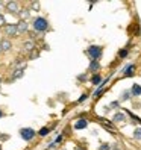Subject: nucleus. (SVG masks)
<instances>
[{
	"instance_id": "25",
	"label": "nucleus",
	"mask_w": 141,
	"mask_h": 150,
	"mask_svg": "<svg viewBox=\"0 0 141 150\" xmlns=\"http://www.w3.org/2000/svg\"><path fill=\"white\" fill-rule=\"evenodd\" d=\"M38 56H40V52H38L37 49H35V50L32 52V53H30V56H29V58H30V59H35V58H38Z\"/></svg>"
},
{
	"instance_id": "1",
	"label": "nucleus",
	"mask_w": 141,
	"mask_h": 150,
	"mask_svg": "<svg viewBox=\"0 0 141 150\" xmlns=\"http://www.w3.org/2000/svg\"><path fill=\"white\" fill-rule=\"evenodd\" d=\"M32 28L35 29V32L38 33H44L49 30V21L44 17H35L32 21Z\"/></svg>"
},
{
	"instance_id": "30",
	"label": "nucleus",
	"mask_w": 141,
	"mask_h": 150,
	"mask_svg": "<svg viewBox=\"0 0 141 150\" xmlns=\"http://www.w3.org/2000/svg\"><path fill=\"white\" fill-rule=\"evenodd\" d=\"M2 117H3V111H2V109H0V118H2Z\"/></svg>"
},
{
	"instance_id": "21",
	"label": "nucleus",
	"mask_w": 141,
	"mask_h": 150,
	"mask_svg": "<svg viewBox=\"0 0 141 150\" xmlns=\"http://www.w3.org/2000/svg\"><path fill=\"white\" fill-rule=\"evenodd\" d=\"M109 108H111V109H118V108H120V100L111 102V103H109Z\"/></svg>"
},
{
	"instance_id": "24",
	"label": "nucleus",
	"mask_w": 141,
	"mask_h": 150,
	"mask_svg": "<svg viewBox=\"0 0 141 150\" xmlns=\"http://www.w3.org/2000/svg\"><path fill=\"white\" fill-rule=\"evenodd\" d=\"M30 8H32L33 11H38V9H40V3H38V2H32V3H30Z\"/></svg>"
},
{
	"instance_id": "13",
	"label": "nucleus",
	"mask_w": 141,
	"mask_h": 150,
	"mask_svg": "<svg viewBox=\"0 0 141 150\" xmlns=\"http://www.w3.org/2000/svg\"><path fill=\"white\" fill-rule=\"evenodd\" d=\"M11 47H12V44H11L9 40H2V41H0V50H2V52L11 50Z\"/></svg>"
},
{
	"instance_id": "22",
	"label": "nucleus",
	"mask_w": 141,
	"mask_h": 150,
	"mask_svg": "<svg viewBox=\"0 0 141 150\" xmlns=\"http://www.w3.org/2000/svg\"><path fill=\"white\" fill-rule=\"evenodd\" d=\"M88 97H90V94H86V93H85V94H82L81 97H79V100H77V103H84L85 100H88Z\"/></svg>"
},
{
	"instance_id": "7",
	"label": "nucleus",
	"mask_w": 141,
	"mask_h": 150,
	"mask_svg": "<svg viewBox=\"0 0 141 150\" xmlns=\"http://www.w3.org/2000/svg\"><path fill=\"white\" fill-rule=\"evenodd\" d=\"M126 120H128V114L126 112L118 111V112H115L112 115V123H123V121H126Z\"/></svg>"
},
{
	"instance_id": "19",
	"label": "nucleus",
	"mask_w": 141,
	"mask_h": 150,
	"mask_svg": "<svg viewBox=\"0 0 141 150\" xmlns=\"http://www.w3.org/2000/svg\"><path fill=\"white\" fill-rule=\"evenodd\" d=\"M49 134H50V129H49V127H46V126L41 127V129L38 130V135H40V137H47Z\"/></svg>"
},
{
	"instance_id": "14",
	"label": "nucleus",
	"mask_w": 141,
	"mask_h": 150,
	"mask_svg": "<svg viewBox=\"0 0 141 150\" xmlns=\"http://www.w3.org/2000/svg\"><path fill=\"white\" fill-rule=\"evenodd\" d=\"M130 99H132V93H130V90L121 91V94H120V102H128V100H130Z\"/></svg>"
},
{
	"instance_id": "8",
	"label": "nucleus",
	"mask_w": 141,
	"mask_h": 150,
	"mask_svg": "<svg viewBox=\"0 0 141 150\" xmlns=\"http://www.w3.org/2000/svg\"><path fill=\"white\" fill-rule=\"evenodd\" d=\"M73 127H74L76 130H82V129H86V127H88V121H86L85 118H77V120L74 121Z\"/></svg>"
},
{
	"instance_id": "26",
	"label": "nucleus",
	"mask_w": 141,
	"mask_h": 150,
	"mask_svg": "<svg viewBox=\"0 0 141 150\" xmlns=\"http://www.w3.org/2000/svg\"><path fill=\"white\" fill-rule=\"evenodd\" d=\"M62 139H64V134H61L55 138V144H59V143H62Z\"/></svg>"
},
{
	"instance_id": "5",
	"label": "nucleus",
	"mask_w": 141,
	"mask_h": 150,
	"mask_svg": "<svg viewBox=\"0 0 141 150\" xmlns=\"http://www.w3.org/2000/svg\"><path fill=\"white\" fill-rule=\"evenodd\" d=\"M3 32L5 35H8V37H17L18 35V28H17V24H6L3 28Z\"/></svg>"
},
{
	"instance_id": "34",
	"label": "nucleus",
	"mask_w": 141,
	"mask_h": 150,
	"mask_svg": "<svg viewBox=\"0 0 141 150\" xmlns=\"http://www.w3.org/2000/svg\"><path fill=\"white\" fill-rule=\"evenodd\" d=\"M0 52H2V50H0Z\"/></svg>"
},
{
	"instance_id": "15",
	"label": "nucleus",
	"mask_w": 141,
	"mask_h": 150,
	"mask_svg": "<svg viewBox=\"0 0 141 150\" xmlns=\"http://www.w3.org/2000/svg\"><path fill=\"white\" fill-rule=\"evenodd\" d=\"M130 93H132V97H140L141 96V85L134 83L130 88Z\"/></svg>"
},
{
	"instance_id": "12",
	"label": "nucleus",
	"mask_w": 141,
	"mask_h": 150,
	"mask_svg": "<svg viewBox=\"0 0 141 150\" xmlns=\"http://www.w3.org/2000/svg\"><path fill=\"white\" fill-rule=\"evenodd\" d=\"M17 28H18V33H23V32H28L29 29V23L24 21V20H20L17 23Z\"/></svg>"
},
{
	"instance_id": "16",
	"label": "nucleus",
	"mask_w": 141,
	"mask_h": 150,
	"mask_svg": "<svg viewBox=\"0 0 141 150\" xmlns=\"http://www.w3.org/2000/svg\"><path fill=\"white\" fill-rule=\"evenodd\" d=\"M102 82H103V79H102V76H100L99 73H97V74H93V76H91V83H93V85L99 86V85H100Z\"/></svg>"
},
{
	"instance_id": "31",
	"label": "nucleus",
	"mask_w": 141,
	"mask_h": 150,
	"mask_svg": "<svg viewBox=\"0 0 141 150\" xmlns=\"http://www.w3.org/2000/svg\"><path fill=\"white\" fill-rule=\"evenodd\" d=\"M74 150H85V149H81V147H74Z\"/></svg>"
},
{
	"instance_id": "4",
	"label": "nucleus",
	"mask_w": 141,
	"mask_h": 150,
	"mask_svg": "<svg viewBox=\"0 0 141 150\" xmlns=\"http://www.w3.org/2000/svg\"><path fill=\"white\" fill-rule=\"evenodd\" d=\"M121 74L123 77H132V76H135V64H126L125 67L121 68Z\"/></svg>"
},
{
	"instance_id": "28",
	"label": "nucleus",
	"mask_w": 141,
	"mask_h": 150,
	"mask_svg": "<svg viewBox=\"0 0 141 150\" xmlns=\"http://www.w3.org/2000/svg\"><path fill=\"white\" fill-rule=\"evenodd\" d=\"M0 26H6V20H5V15L0 14Z\"/></svg>"
},
{
	"instance_id": "2",
	"label": "nucleus",
	"mask_w": 141,
	"mask_h": 150,
	"mask_svg": "<svg viewBox=\"0 0 141 150\" xmlns=\"http://www.w3.org/2000/svg\"><path fill=\"white\" fill-rule=\"evenodd\" d=\"M85 55L90 58V61H99L103 55V47L100 46H90L85 50Z\"/></svg>"
},
{
	"instance_id": "23",
	"label": "nucleus",
	"mask_w": 141,
	"mask_h": 150,
	"mask_svg": "<svg viewBox=\"0 0 141 150\" xmlns=\"http://www.w3.org/2000/svg\"><path fill=\"white\" fill-rule=\"evenodd\" d=\"M86 77H88L86 73H82V74H79V76H77V81H79V82H85V81H86Z\"/></svg>"
},
{
	"instance_id": "20",
	"label": "nucleus",
	"mask_w": 141,
	"mask_h": 150,
	"mask_svg": "<svg viewBox=\"0 0 141 150\" xmlns=\"http://www.w3.org/2000/svg\"><path fill=\"white\" fill-rule=\"evenodd\" d=\"M134 138L141 141V127H135L134 129Z\"/></svg>"
},
{
	"instance_id": "29",
	"label": "nucleus",
	"mask_w": 141,
	"mask_h": 150,
	"mask_svg": "<svg viewBox=\"0 0 141 150\" xmlns=\"http://www.w3.org/2000/svg\"><path fill=\"white\" fill-rule=\"evenodd\" d=\"M103 111H105V114H108V112L111 111V108H109V105H106V106H103Z\"/></svg>"
},
{
	"instance_id": "27",
	"label": "nucleus",
	"mask_w": 141,
	"mask_h": 150,
	"mask_svg": "<svg viewBox=\"0 0 141 150\" xmlns=\"http://www.w3.org/2000/svg\"><path fill=\"white\" fill-rule=\"evenodd\" d=\"M99 150H111V146H109L108 143H103V144L99 147Z\"/></svg>"
},
{
	"instance_id": "6",
	"label": "nucleus",
	"mask_w": 141,
	"mask_h": 150,
	"mask_svg": "<svg viewBox=\"0 0 141 150\" xmlns=\"http://www.w3.org/2000/svg\"><path fill=\"white\" fill-rule=\"evenodd\" d=\"M6 9H8V12H11V14H14V15H18L20 14V8H18V3L17 2H6Z\"/></svg>"
},
{
	"instance_id": "32",
	"label": "nucleus",
	"mask_w": 141,
	"mask_h": 150,
	"mask_svg": "<svg viewBox=\"0 0 141 150\" xmlns=\"http://www.w3.org/2000/svg\"><path fill=\"white\" fill-rule=\"evenodd\" d=\"M3 5H6V3H3V2H0V9H2V6H3Z\"/></svg>"
},
{
	"instance_id": "33",
	"label": "nucleus",
	"mask_w": 141,
	"mask_h": 150,
	"mask_svg": "<svg viewBox=\"0 0 141 150\" xmlns=\"http://www.w3.org/2000/svg\"><path fill=\"white\" fill-rule=\"evenodd\" d=\"M0 82H2V79H0Z\"/></svg>"
},
{
	"instance_id": "11",
	"label": "nucleus",
	"mask_w": 141,
	"mask_h": 150,
	"mask_svg": "<svg viewBox=\"0 0 141 150\" xmlns=\"http://www.w3.org/2000/svg\"><path fill=\"white\" fill-rule=\"evenodd\" d=\"M23 49H24L26 52H29V53H32V52L37 49V46H35V42H33L32 40H28V41L23 42Z\"/></svg>"
},
{
	"instance_id": "3",
	"label": "nucleus",
	"mask_w": 141,
	"mask_h": 150,
	"mask_svg": "<svg viewBox=\"0 0 141 150\" xmlns=\"http://www.w3.org/2000/svg\"><path fill=\"white\" fill-rule=\"evenodd\" d=\"M35 135H37V132H35L32 127H23V129H20V137L24 141H32L35 138Z\"/></svg>"
},
{
	"instance_id": "9",
	"label": "nucleus",
	"mask_w": 141,
	"mask_h": 150,
	"mask_svg": "<svg viewBox=\"0 0 141 150\" xmlns=\"http://www.w3.org/2000/svg\"><path fill=\"white\" fill-rule=\"evenodd\" d=\"M24 68H26V67H18V68H14L12 76H11L12 81H17V79H20V77H23V76H24Z\"/></svg>"
},
{
	"instance_id": "10",
	"label": "nucleus",
	"mask_w": 141,
	"mask_h": 150,
	"mask_svg": "<svg viewBox=\"0 0 141 150\" xmlns=\"http://www.w3.org/2000/svg\"><path fill=\"white\" fill-rule=\"evenodd\" d=\"M99 70H100V62H99V61H90V65H88V71H91L93 74H97Z\"/></svg>"
},
{
	"instance_id": "18",
	"label": "nucleus",
	"mask_w": 141,
	"mask_h": 150,
	"mask_svg": "<svg viewBox=\"0 0 141 150\" xmlns=\"http://www.w3.org/2000/svg\"><path fill=\"white\" fill-rule=\"evenodd\" d=\"M128 55H129V49L126 47V49H121V50H118V58L120 59H125V58H128Z\"/></svg>"
},
{
	"instance_id": "17",
	"label": "nucleus",
	"mask_w": 141,
	"mask_h": 150,
	"mask_svg": "<svg viewBox=\"0 0 141 150\" xmlns=\"http://www.w3.org/2000/svg\"><path fill=\"white\" fill-rule=\"evenodd\" d=\"M18 15L21 17V20H24V21H28V18H29V17H30V9H21Z\"/></svg>"
}]
</instances>
